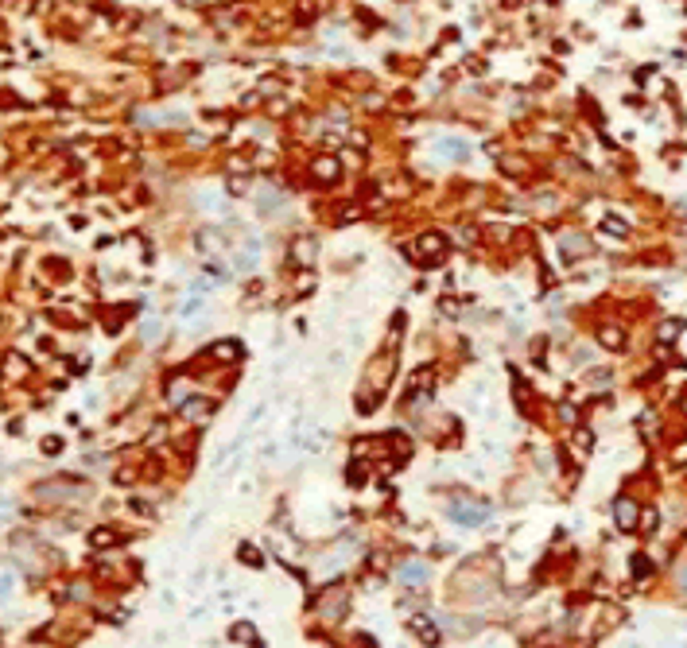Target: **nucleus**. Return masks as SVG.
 <instances>
[{"mask_svg": "<svg viewBox=\"0 0 687 648\" xmlns=\"http://www.w3.org/2000/svg\"><path fill=\"white\" fill-rule=\"evenodd\" d=\"M617 524H622V528H633L637 524V504L633 501H617Z\"/></svg>", "mask_w": 687, "mask_h": 648, "instance_id": "nucleus-2", "label": "nucleus"}, {"mask_svg": "<svg viewBox=\"0 0 687 648\" xmlns=\"http://www.w3.org/2000/svg\"><path fill=\"white\" fill-rule=\"evenodd\" d=\"M451 516L458 524H470V528H474V524H486L489 520V509H486V504H470V501H454L451 504Z\"/></svg>", "mask_w": 687, "mask_h": 648, "instance_id": "nucleus-1", "label": "nucleus"}, {"mask_svg": "<svg viewBox=\"0 0 687 648\" xmlns=\"http://www.w3.org/2000/svg\"><path fill=\"white\" fill-rule=\"evenodd\" d=\"M679 330H684V323H679V318H668V323L661 326V342H676Z\"/></svg>", "mask_w": 687, "mask_h": 648, "instance_id": "nucleus-3", "label": "nucleus"}, {"mask_svg": "<svg viewBox=\"0 0 687 648\" xmlns=\"http://www.w3.org/2000/svg\"><path fill=\"white\" fill-rule=\"evenodd\" d=\"M424 578H427V571L419 575V563H412V567H404V583H412V586H416V583H424Z\"/></svg>", "mask_w": 687, "mask_h": 648, "instance_id": "nucleus-4", "label": "nucleus"}]
</instances>
